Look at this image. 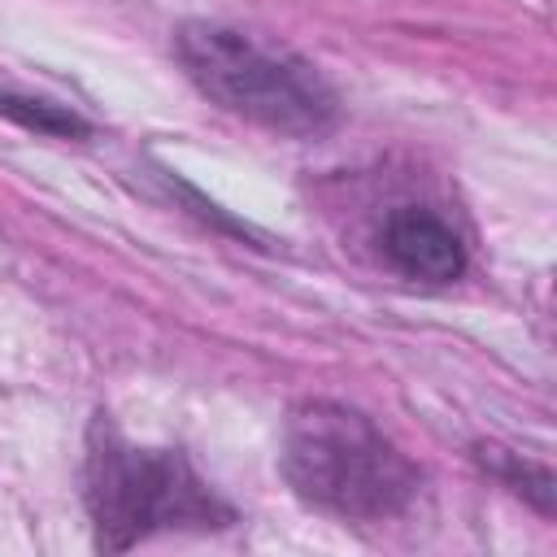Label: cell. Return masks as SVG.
<instances>
[{"instance_id":"obj_5","label":"cell","mask_w":557,"mask_h":557,"mask_svg":"<svg viewBox=\"0 0 557 557\" xmlns=\"http://www.w3.org/2000/svg\"><path fill=\"white\" fill-rule=\"evenodd\" d=\"M0 113L30 126V131H44V135H83L87 131L74 113H65L48 100H22V96H9V91H0Z\"/></svg>"},{"instance_id":"obj_2","label":"cell","mask_w":557,"mask_h":557,"mask_svg":"<svg viewBox=\"0 0 557 557\" xmlns=\"http://www.w3.org/2000/svg\"><path fill=\"white\" fill-rule=\"evenodd\" d=\"M87 509L96 544L122 553L161 531L231 527L235 509L174 448L126 444L104 418L87 435Z\"/></svg>"},{"instance_id":"obj_4","label":"cell","mask_w":557,"mask_h":557,"mask_svg":"<svg viewBox=\"0 0 557 557\" xmlns=\"http://www.w3.org/2000/svg\"><path fill=\"white\" fill-rule=\"evenodd\" d=\"M379 252H383V261L400 278L426 283V287H444V283L461 278V270H466V244H461V235L435 209H418V205L392 209L383 218Z\"/></svg>"},{"instance_id":"obj_3","label":"cell","mask_w":557,"mask_h":557,"mask_svg":"<svg viewBox=\"0 0 557 557\" xmlns=\"http://www.w3.org/2000/svg\"><path fill=\"white\" fill-rule=\"evenodd\" d=\"M174 52L209 100L257 126L283 135H322L339 113L331 83L309 61L265 48L244 30L187 22L174 35Z\"/></svg>"},{"instance_id":"obj_1","label":"cell","mask_w":557,"mask_h":557,"mask_svg":"<svg viewBox=\"0 0 557 557\" xmlns=\"http://www.w3.org/2000/svg\"><path fill=\"white\" fill-rule=\"evenodd\" d=\"M283 474L300 500L352 522H383L418 496V466L357 409L305 400L283 431Z\"/></svg>"}]
</instances>
